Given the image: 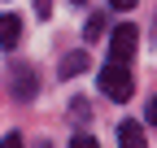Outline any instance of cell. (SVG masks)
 Returning a JSON list of instances; mask_svg holds the SVG:
<instances>
[{
	"label": "cell",
	"instance_id": "1",
	"mask_svg": "<svg viewBox=\"0 0 157 148\" xmlns=\"http://www.w3.org/2000/svg\"><path fill=\"white\" fill-rule=\"evenodd\" d=\"M96 83H101V91L109 100H131V91H135V79H131V70H127V61H109L101 74H96Z\"/></svg>",
	"mask_w": 157,
	"mask_h": 148
},
{
	"label": "cell",
	"instance_id": "2",
	"mask_svg": "<svg viewBox=\"0 0 157 148\" xmlns=\"http://www.w3.org/2000/svg\"><path fill=\"white\" fill-rule=\"evenodd\" d=\"M135 44H140V31H135L131 22L113 26V35H109V57H113V61H131V57H135Z\"/></svg>",
	"mask_w": 157,
	"mask_h": 148
},
{
	"label": "cell",
	"instance_id": "3",
	"mask_svg": "<svg viewBox=\"0 0 157 148\" xmlns=\"http://www.w3.org/2000/svg\"><path fill=\"white\" fill-rule=\"evenodd\" d=\"M9 79H13V100H35V91H39V83H35V70L31 65H13L9 70Z\"/></svg>",
	"mask_w": 157,
	"mask_h": 148
},
{
	"label": "cell",
	"instance_id": "4",
	"mask_svg": "<svg viewBox=\"0 0 157 148\" xmlns=\"http://www.w3.org/2000/svg\"><path fill=\"white\" fill-rule=\"evenodd\" d=\"M17 39H22V17L0 13V48H17Z\"/></svg>",
	"mask_w": 157,
	"mask_h": 148
},
{
	"label": "cell",
	"instance_id": "5",
	"mask_svg": "<svg viewBox=\"0 0 157 148\" xmlns=\"http://www.w3.org/2000/svg\"><path fill=\"white\" fill-rule=\"evenodd\" d=\"M118 148H148L144 144V126L140 122H122L118 126Z\"/></svg>",
	"mask_w": 157,
	"mask_h": 148
},
{
	"label": "cell",
	"instance_id": "6",
	"mask_svg": "<svg viewBox=\"0 0 157 148\" xmlns=\"http://www.w3.org/2000/svg\"><path fill=\"white\" fill-rule=\"evenodd\" d=\"M105 26H109L105 17H101V13H92L87 22H83V39H87V44H92V39H101V35H105Z\"/></svg>",
	"mask_w": 157,
	"mask_h": 148
},
{
	"label": "cell",
	"instance_id": "7",
	"mask_svg": "<svg viewBox=\"0 0 157 148\" xmlns=\"http://www.w3.org/2000/svg\"><path fill=\"white\" fill-rule=\"evenodd\" d=\"M78 70H87V52H70V57L61 61V79H70V74H78Z\"/></svg>",
	"mask_w": 157,
	"mask_h": 148
},
{
	"label": "cell",
	"instance_id": "8",
	"mask_svg": "<svg viewBox=\"0 0 157 148\" xmlns=\"http://www.w3.org/2000/svg\"><path fill=\"white\" fill-rule=\"evenodd\" d=\"M70 148H101V144H96L92 135H74V139H70Z\"/></svg>",
	"mask_w": 157,
	"mask_h": 148
},
{
	"label": "cell",
	"instance_id": "9",
	"mask_svg": "<svg viewBox=\"0 0 157 148\" xmlns=\"http://www.w3.org/2000/svg\"><path fill=\"white\" fill-rule=\"evenodd\" d=\"M0 148H22V135H17V131H9L5 139H0Z\"/></svg>",
	"mask_w": 157,
	"mask_h": 148
},
{
	"label": "cell",
	"instance_id": "10",
	"mask_svg": "<svg viewBox=\"0 0 157 148\" xmlns=\"http://www.w3.org/2000/svg\"><path fill=\"white\" fill-rule=\"evenodd\" d=\"M109 5H113L118 13H127V9H135V5H140V0H109Z\"/></svg>",
	"mask_w": 157,
	"mask_h": 148
},
{
	"label": "cell",
	"instance_id": "11",
	"mask_svg": "<svg viewBox=\"0 0 157 148\" xmlns=\"http://www.w3.org/2000/svg\"><path fill=\"white\" fill-rule=\"evenodd\" d=\"M144 118H148V122H153V126H157V96H153V100H148V109H144Z\"/></svg>",
	"mask_w": 157,
	"mask_h": 148
},
{
	"label": "cell",
	"instance_id": "12",
	"mask_svg": "<svg viewBox=\"0 0 157 148\" xmlns=\"http://www.w3.org/2000/svg\"><path fill=\"white\" fill-rule=\"evenodd\" d=\"M70 5H83V0H70Z\"/></svg>",
	"mask_w": 157,
	"mask_h": 148
},
{
	"label": "cell",
	"instance_id": "13",
	"mask_svg": "<svg viewBox=\"0 0 157 148\" xmlns=\"http://www.w3.org/2000/svg\"><path fill=\"white\" fill-rule=\"evenodd\" d=\"M39 148H52V144H39Z\"/></svg>",
	"mask_w": 157,
	"mask_h": 148
}]
</instances>
